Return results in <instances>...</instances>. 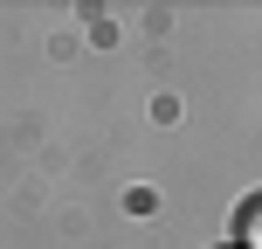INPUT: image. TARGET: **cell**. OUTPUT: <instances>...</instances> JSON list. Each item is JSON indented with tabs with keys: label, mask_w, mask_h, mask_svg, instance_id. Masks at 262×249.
I'll list each match as a JSON object with an SVG mask.
<instances>
[{
	"label": "cell",
	"mask_w": 262,
	"mask_h": 249,
	"mask_svg": "<svg viewBox=\"0 0 262 249\" xmlns=\"http://www.w3.org/2000/svg\"><path fill=\"white\" fill-rule=\"evenodd\" d=\"M235 236H242V249H262V194L235 215Z\"/></svg>",
	"instance_id": "1"
},
{
	"label": "cell",
	"mask_w": 262,
	"mask_h": 249,
	"mask_svg": "<svg viewBox=\"0 0 262 249\" xmlns=\"http://www.w3.org/2000/svg\"><path fill=\"white\" fill-rule=\"evenodd\" d=\"M228 249H242V242H228Z\"/></svg>",
	"instance_id": "2"
}]
</instances>
